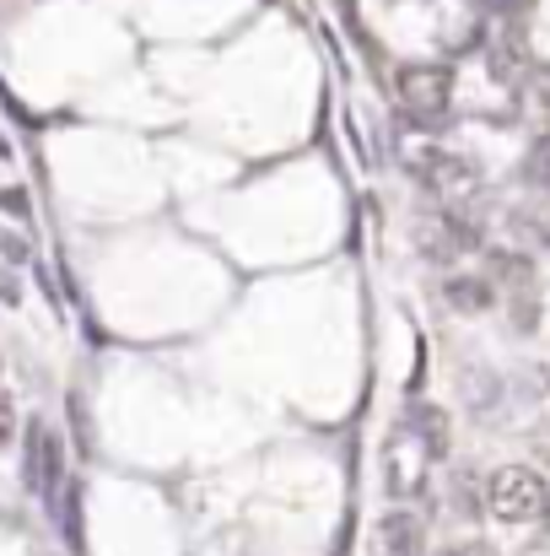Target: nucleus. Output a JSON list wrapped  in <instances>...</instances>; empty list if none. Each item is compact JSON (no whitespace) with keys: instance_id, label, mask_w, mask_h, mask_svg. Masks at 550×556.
<instances>
[{"instance_id":"obj_6","label":"nucleus","mask_w":550,"mask_h":556,"mask_svg":"<svg viewBox=\"0 0 550 556\" xmlns=\"http://www.w3.org/2000/svg\"><path fill=\"white\" fill-rule=\"evenodd\" d=\"M448 556H491V552H481V546H459V552H448Z\"/></svg>"},{"instance_id":"obj_2","label":"nucleus","mask_w":550,"mask_h":556,"mask_svg":"<svg viewBox=\"0 0 550 556\" xmlns=\"http://www.w3.org/2000/svg\"><path fill=\"white\" fill-rule=\"evenodd\" d=\"M448 65H405L399 71V103L415 114V119H443L448 114Z\"/></svg>"},{"instance_id":"obj_5","label":"nucleus","mask_w":550,"mask_h":556,"mask_svg":"<svg viewBox=\"0 0 550 556\" xmlns=\"http://www.w3.org/2000/svg\"><path fill=\"white\" fill-rule=\"evenodd\" d=\"M448 298H453V308H486L491 303V287L486 281H453Z\"/></svg>"},{"instance_id":"obj_4","label":"nucleus","mask_w":550,"mask_h":556,"mask_svg":"<svg viewBox=\"0 0 550 556\" xmlns=\"http://www.w3.org/2000/svg\"><path fill=\"white\" fill-rule=\"evenodd\" d=\"M415 427H421L426 454H432V459H443V454H448V416H443L437 405H426V410H415Z\"/></svg>"},{"instance_id":"obj_3","label":"nucleus","mask_w":550,"mask_h":556,"mask_svg":"<svg viewBox=\"0 0 550 556\" xmlns=\"http://www.w3.org/2000/svg\"><path fill=\"white\" fill-rule=\"evenodd\" d=\"M372 556H426V530L415 514H383L372 530Z\"/></svg>"},{"instance_id":"obj_7","label":"nucleus","mask_w":550,"mask_h":556,"mask_svg":"<svg viewBox=\"0 0 550 556\" xmlns=\"http://www.w3.org/2000/svg\"><path fill=\"white\" fill-rule=\"evenodd\" d=\"M540 525L550 530V492H546V508H540Z\"/></svg>"},{"instance_id":"obj_1","label":"nucleus","mask_w":550,"mask_h":556,"mask_svg":"<svg viewBox=\"0 0 550 556\" xmlns=\"http://www.w3.org/2000/svg\"><path fill=\"white\" fill-rule=\"evenodd\" d=\"M546 492L550 486L535 476V470L508 465V470H497V476H491L486 503H491V519H502V525H535V519H540V508H546Z\"/></svg>"}]
</instances>
